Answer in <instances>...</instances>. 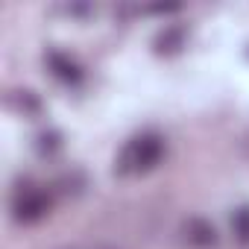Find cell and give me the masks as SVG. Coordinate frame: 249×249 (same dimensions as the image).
<instances>
[{
  "label": "cell",
  "mask_w": 249,
  "mask_h": 249,
  "mask_svg": "<svg viewBox=\"0 0 249 249\" xmlns=\"http://www.w3.org/2000/svg\"><path fill=\"white\" fill-rule=\"evenodd\" d=\"M164 156V144L159 135H141L135 138L126 150H123V159H120V173H144V170H153Z\"/></svg>",
  "instance_id": "obj_1"
},
{
  "label": "cell",
  "mask_w": 249,
  "mask_h": 249,
  "mask_svg": "<svg viewBox=\"0 0 249 249\" xmlns=\"http://www.w3.org/2000/svg\"><path fill=\"white\" fill-rule=\"evenodd\" d=\"M47 208H50V196L44 191H36V188L18 194L15 196V205H12L18 223H36V220H41L47 214Z\"/></svg>",
  "instance_id": "obj_2"
},
{
  "label": "cell",
  "mask_w": 249,
  "mask_h": 249,
  "mask_svg": "<svg viewBox=\"0 0 249 249\" xmlns=\"http://www.w3.org/2000/svg\"><path fill=\"white\" fill-rule=\"evenodd\" d=\"M185 234H188V240H191L194 246H199V249H208V246H214V243H217V229H214L208 220H202V217L188 220Z\"/></svg>",
  "instance_id": "obj_3"
},
{
  "label": "cell",
  "mask_w": 249,
  "mask_h": 249,
  "mask_svg": "<svg viewBox=\"0 0 249 249\" xmlns=\"http://www.w3.org/2000/svg\"><path fill=\"white\" fill-rule=\"evenodd\" d=\"M47 65H50V71H53L62 82H68V85H76V82L82 79L79 65H76V62H71V59H68V56H62V53H50V56H47Z\"/></svg>",
  "instance_id": "obj_4"
},
{
  "label": "cell",
  "mask_w": 249,
  "mask_h": 249,
  "mask_svg": "<svg viewBox=\"0 0 249 249\" xmlns=\"http://www.w3.org/2000/svg\"><path fill=\"white\" fill-rule=\"evenodd\" d=\"M182 44H185V30L182 27H167V30H161L159 36H156V50L159 53H179L182 50Z\"/></svg>",
  "instance_id": "obj_5"
},
{
  "label": "cell",
  "mask_w": 249,
  "mask_h": 249,
  "mask_svg": "<svg viewBox=\"0 0 249 249\" xmlns=\"http://www.w3.org/2000/svg\"><path fill=\"white\" fill-rule=\"evenodd\" d=\"M231 229H234V237H237L243 246H249V208H246V205L234 211V217H231Z\"/></svg>",
  "instance_id": "obj_6"
},
{
  "label": "cell",
  "mask_w": 249,
  "mask_h": 249,
  "mask_svg": "<svg viewBox=\"0 0 249 249\" xmlns=\"http://www.w3.org/2000/svg\"><path fill=\"white\" fill-rule=\"evenodd\" d=\"M38 141H41V144H38V150H41V153H44V150H56V147H59V135H56V132H50V135L44 132Z\"/></svg>",
  "instance_id": "obj_7"
},
{
  "label": "cell",
  "mask_w": 249,
  "mask_h": 249,
  "mask_svg": "<svg viewBox=\"0 0 249 249\" xmlns=\"http://www.w3.org/2000/svg\"><path fill=\"white\" fill-rule=\"evenodd\" d=\"M179 3H167V6H150V12H179Z\"/></svg>",
  "instance_id": "obj_8"
}]
</instances>
